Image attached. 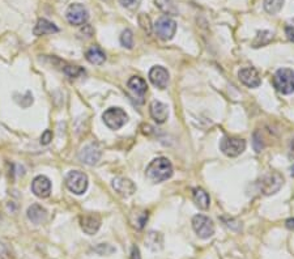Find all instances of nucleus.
<instances>
[{"label":"nucleus","instance_id":"nucleus-1","mask_svg":"<svg viewBox=\"0 0 294 259\" xmlns=\"http://www.w3.org/2000/svg\"><path fill=\"white\" fill-rule=\"evenodd\" d=\"M147 178L153 183L164 182L173 175V165L166 157H157L147 166Z\"/></svg>","mask_w":294,"mask_h":259},{"label":"nucleus","instance_id":"nucleus-10","mask_svg":"<svg viewBox=\"0 0 294 259\" xmlns=\"http://www.w3.org/2000/svg\"><path fill=\"white\" fill-rule=\"evenodd\" d=\"M127 87L133 95V97H136L135 100L139 104H144V97H145V93L148 91L147 81L140 76H132L127 83Z\"/></svg>","mask_w":294,"mask_h":259},{"label":"nucleus","instance_id":"nucleus-31","mask_svg":"<svg viewBox=\"0 0 294 259\" xmlns=\"http://www.w3.org/2000/svg\"><path fill=\"white\" fill-rule=\"evenodd\" d=\"M285 34L289 41L294 42V22H289L285 25Z\"/></svg>","mask_w":294,"mask_h":259},{"label":"nucleus","instance_id":"nucleus-19","mask_svg":"<svg viewBox=\"0 0 294 259\" xmlns=\"http://www.w3.org/2000/svg\"><path fill=\"white\" fill-rule=\"evenodd\" d=\"M28 219L32 221L33 224H42L47 219V211L39 204H32L28 208Z\"/></svg>","mask_w":294,"mask_h":259},{"label":"nucleus","instance_id":"nucleus-6","mask_svg":"<svg viewBox=\"0 0 294 259\" xmlns=\"http://www.w3.org/2000/svg\"><path fill=\"white\" fill-rule=\"evenodd\" d=\"M193 228L195 233L203 240L212 237L214 235V224L208 216L196 215L193 219Z\"/></svg>","mask_w":294,"mask_h":259},{"label":"nucleus","instance_id":"nucleus-17","mask_svg":"<svg viewBox=\"0 0 294 259\" xmlns=\"http://www.w3.org/2000/svg\"><path fill=\"white\" fill-rule=\"evenodd\" d=\"M149 113H151L152 118L160 125L166 122V119L169 118L168 105L161 101H152L151 106H149Z\"/></svg>","mask_w":294,"mask_h":259},{"label":"nucleus","instance_id":"nucleus-24","mask_svg":"<svg viewBox=\"0 0 294 259\" xmlns=\"http://www.w3.org/2000/svg\"><path fill=\"white\" fill-rule=\"evenodd\" d=\"M154 3H156V7L164 13L172 14V16L178 14V8L173 0H154Z\"/></svg>","mask_w":294,"mask_h":259},{"label":"nucleus","instance_id":"nucleus-30","mask_svg":"<svg viewBox=\"0 0 294 259\" xmlns=\"http://www.w3.org/2000/svg\"><path fill=\"white\" fill-rule=\"evenodd\" d=\"M0 259H12L11 250L3 242H0Z\"/></svg>","mask_w":294,"mask_h":259},{"label":"nucleus","instance_id":"nucleus-23","mask_svg":"<svg viewBox=\"0 0 294 259\" xmlns=\"http://www.w3.org/2000/svg\"><path fill=\"white\" fill-rule=\"evenodd\" d=\"M148 217H149L148 211H136V212H132L130 219L131 225L140 231V229H143L144 228V225L147 224Z\"/></svg>","mask_w":294,"mask_h":259},{"label":"nucleus","instance_id":"nucleus-25","mask_svg":"<svg viewBox=\"0 0 294 259\" xmlns=\"http://www.w3.org/2000/svg\"><path fill=\"white\" fill-rule=\"evenodd\" d=\"M284 0H264V9L270 14H276L281 11Z\"/></svg>","mask_w":294,"mask_h":259},{"label":"nucleus","instance_id":"nucleus-27","mask_svg":"<svg viewBox=\"0 0 294 259\" xmlns=\"http://www.w3.org/2000/svg\"><path fill=\"white\" fill-rule=\"evenodd\" d=\"M120 43H122L123 47L126 49H132L133 47V34L130 29H126L123 30L122 35H120Z\"/></svg>","mask_w":294,"mask_h":259},{"label":"nucleus","instance_id":"nucleus-11","mask_svg":"<svg viewBox=\"0 0 294 259\" xmlns=\"http://www.w3.org/2000/svg\"><path fill=\"white\" fill-rule=\"evenodd\" d=\"M102 152L97 144H88L79 153V160L87 165H96L101 160Z\"/></svg>","mask_w":294,"mask_h":259},{"label":"nucleus","instance_id":"nucleus-15","mask_svg":"<svg viewBox=\"0 0 294 259\" xmlns=\"http://www.w3.org/2000/svg\"><path fill=\"white\" fill-rule=\"evenodd\" d=\"M112 189L123 198H128L136 191V186L131 179L124 178V177H116L112 179Z\"/></svg>","mask_w":294,"mask_h":259},{"label":"nucleus","instance_id":"nucleus-8","mask_svg":"<svg viewBox=\"0 0 294 259\" xmlns=\"http://www.w3.org/2000/svg\"><path fill=\"white\" fill-rule=\"evenodd\" d=\"M66 17L71 25L81 26V25H84L85 22L88 21V18H89V12H88V9L83 4L75 3L71 4L70 7H68Z\"/></svg>","mask_w":294,"mask_h":259},{"label":"nucleus","instance_id":"nucleus-3","mask_svg":"<svg viewBox=\"0 0 294 259\" xmlns=\"http://www.w3.org/2000/svg\"><path fill=\"white\" fill-rule=\"evenodd\" d=\"M66 186L71 193L83 195L88 189V177L80 170H72L66 175Z\"/></svg>","mask_w":294,"mask_h":259},{"label":"nucleus","instance_id":"nucleus-4","mask_svg":"<svg viewBox=\"0 0 294 259\" xmlns=\"http://www.w3.org/2000/svg\"><path fill=\"white\" fill-rule=\"evenodd\" d=\"M103 122L110 130H119L122 129L128 121L127 113L120 108H110L107 109L103 116H102Z\"/></svg>","mask_w":294,"mask_h":259},{"label":"nucleus","instance_id":"nucleus-35","mask_svg":"<svg viewBox=\"0 0 294 259\" xmlns=\"http://www.w3.org/2000/svg\"><path fill=\"white\" fill-rule=\"evenodd\" d=\"M288 229H291V231H294V219H288L287 223H285Z\"/></svg>","mask_w":294,"mask_h":259},{"label":"nucleus","instance_id":"nucleus-9","mask_svg":"<svg viewBox=\"0 0 294 259\" xmlns=\"http://www.w3.org/2000/svg\"><path fill=\"white\" fill-rule=\"evenodd\" d=\"M284 185V177L280 173L273 172L263 177L262 182H260V190L263 194L266 195H272L276 194Z\"/></svg>","mask_w":294,"mask_h":259},{"label":"nucleus","instance_id":"nucleus-20","mask_svg":"<svg viewBox=\"0 0 294 259\" xmlns=\"http://www.w3.org/2000/svg\"><path fill=\"white\" fill-rule=\"evenodd\" d=\"M85 58H87L89 63L101 66V64L105 63L106 54L103 53V50L99 46H92L91 49L87 51V54H85Z\"/></svg>","mask_w":294,"mask_h":259},{"label":"nucleus","instance_id":"nucleus-13","mask_svg":"<svg viewBox=\"0 0 294 259\" xmlns=\"http://www.w3.org/2000/svg\"><path fill=\"white\" fill-rule=\"evenodd\" d=\"M32 191L35 196H38L41 199L49 198L51 194V182L46 175H38L33 179L32 182Z\"/></svg>","mask_w":294,"mask_h":259},{"label":"nucleus","instance_id":"nucleus-28","mask_svg":"<svg viewBox=\"0 0 294 259\" xmlns=\"http://www.w3.org/2000/svg\"><path fill=\"white\" fill-rule=\"evenodd\" d=\"M64 74L68 77L75 79V77H80L81 75H84L85 71L79 66H67L66 68H64Z\"/></svg>","mask_w":294,"mask_h":259},{"label":"nucleus","instance_id":"nucleus-12","mask_svg":"<svg viewBox=\"0 0 294 259\" xmlns=\"http://www.w3.org/2000/svg\"><path fill=\"white\" fill-rule=\"evenodd\" d=\"M169 72L162 66H154L149 71V80L158 89H165L169 84Z\"/></svg>","mask_w":294,"mask_h":259},{"label":"nucleus","instance_id":"nucleus-22","mask_svg":"<svg viewBox=\"0 0 294 259\" xmlns=\"http://www.w3.org/2000/svg\"><path fill=\"white\" fill-rule=\"evenodd\" d=\"M145 244L153 252L161 250L164 248V236L157 232H149L145 237Z\"/></svg>","mask_w":294,"mask_h":259},{"label":"nucleus","instance_id":"nucleus-7","mask_svg":"<svg viewBox=\"0 0 294 259\" xmlns=\"http://www.w3.org/2000/svg\"><path fill=\"white\" fill-rule=\"evenodd\" d=\"M220 149L228 157H237L246 149V140L241 137H224L220 143Z\"/></svg>","mask_w":294,"mask_h":259},{"label":"nucleus","instance_id":"nucleus-14","mask_svg":"<svg viewBox=\"0 0 294 259\" xmlns=\"http://www.w3.org/2000/svg\"><path fill=\"white\" fill-rule=\"evenodd\" d=\"M239 80L249 88H258L262 84V80H260L259 72L254 68V67H245L239 70L238 72Z\"/></svg>","mask_w":294,"mask_h":259},{"label":"nucleus","instance_id":"nucleus-18","mask_svg":"<svg viewBox=\"0 0 294 259\" xmlns=\"http://www.w3.org/2000/svg\"><path fill=\"white\" fill-rule=\"evenodd\" d=\"M59 32V28L56 26L54 22L46 20V18H39L37 24H35L34 29H33V33L37 37H41V35L46 34H54V33Z\"/></svg>","mask_w":294,"mask_h":259},{"label":"nucleus","instance_id":"nucleus-29","mask_svg":"<svg viewBox=\"0 0 294 259\" xmlns=\"http://www.w3.org/2000/svg\"><path fill=\"white\" fill-rule=\"evenodd\" d=\"M139 24L141 25V28L144 30H147L148 33H151V18L148 17L145 13H141L139 16Z\"/></svg>","mask_w":294,"mask_h":259},{"label":"nucleus","instance_id":"nucleus-26","mask_svg":"<svg viewBox=\"0 0 294 259\" xmlns=\"http://www.w3.org/2000/svg\"><path fill=\"white\" fill-rule=\"evenodd\" d=\"M272 33L268 32V30H263V32L258 33L255 41H254V47H260V46H264L267 43L271 42L272 39Z\"/></svg>","mask_w":294,"mask_h":259},{"label":"nucleus","instance_id":"nucleus-16","mask_svg":"<svg viewBox=\"0 0 294 259\" xmlns=\"http://www.w3.org/2000/svg\"><path fill=\"white\" fill-rule=\"evenodd\" d=\"M81 229L89 236L96 235L101 227V217L97 215H85L80 219Z\"/></svg>","mask_w":294,"mask_h":259},{"label":"nucleus","instance_id":"nucleus-34","mask_svg":"<svg viewBox=\"0 0 294 259\" xmlns=\"http://www.w3.org/2000/svg\"><path fill=\"white\" fill-rule=\"evenodd\" d=\"M131 259H141L140 256V250L137 246H133L132 252H131Z\"/></svg>","mask_w":294,"mask_h":259},{"label":"nucleus","instance_id":"nucleus-5","mask_svg":"<svg viewBox=\"0 0 294 259\" xmlns=\"http://www.w3.org/2000/svg\"><path fill=\"white\" fill-rule=\"evenodd\" d=\"M153 28L158 38L164 39V41H170L177 32V22L169 16H162L156 21Z\"/></svg>","mask_w":294,"mask_h":259},{"label":"nucleus","instance_id":"nucleus-33","mask_svg":"<svg viewBox=\"0 0 294 259\" xmlns=\"http://www.w3.org/2000/svg\"><path fill=\"white\" fill-rule=\"evenodd\" d=\"M119 3L122 4L123 7L126 8H133L135 5H137L139 0H119Z\"/></svg>","mask_w":294,"mask_h":259},{"label":"nucleus","instance_id":"nucleus-21","mask_svg":"<svg viewBox=\"0 0 294 259\" xmlns=\"http://www.w3.org/2000/svg\"><path fill=\"white\" fill-rule=\"evenodd\" d=\"M193 198L195 204L199 207L200 210H208V208H209L210 198L204 189H201V187H196V189H194Z\"/></svg>","mask_w":294,"mask_h":259},{"label":"nucleus","instance_id":"nucleus-2","mask_svg":"<svg viewBox=\"0 0 294 259\" xmlns=\"http://www.w3.org/2000/svg\"><path fill=\"white\" fill-rule=\"evenodd\" d=\"M273 87L283 95H291L294 92V71L291 68H280L273 76Z\"/></svg>","mask_w":294,"mask_h":259},{"label":"nucleus","instance_id":"nucleus-32","mask_svg":"<svg viewBox=\"0 0 294 259\" xmlns=\"http://www.w3.org/2000/svg\"><path fill=\"white\" fill-rule=\"evenodd\" d=\"M51 140H53V132L50 130H46L45 132L42 133V136H41V144L42 145H47Z\"/></svg>","mask_w":294,"mask_h":259}]
</instances>
